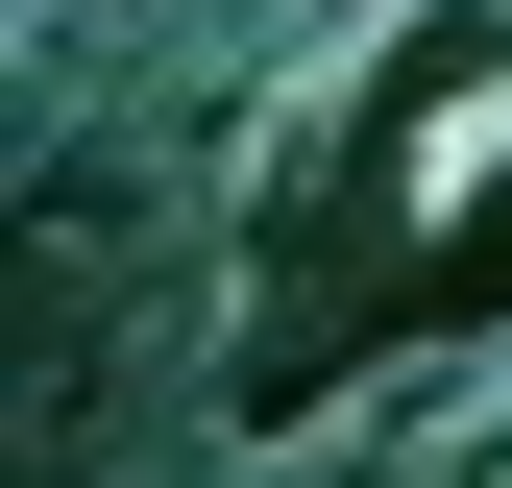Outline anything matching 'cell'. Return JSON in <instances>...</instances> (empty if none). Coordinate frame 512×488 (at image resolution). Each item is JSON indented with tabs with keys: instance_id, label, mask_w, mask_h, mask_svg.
<instances>
[{
	"instance_id": "1",
	"label": "cell",
	"mask_w": 512,
	"mask_h": 488,
	"mask_svg": "<svg viewBox=\"0 0 512 488\" xmlns=\"http://www.w3.org/2000/svg\"><path fill=\"white\" fill-rule=\"evenodd\" d=\"M488 49H512V0H439L391 74H366L342 171H317V196L269 220V342H244V415H269V440H293L317 391H366L391 342H488V318H512V171H488V196L439 220V244H391V171H415V122L464 98Z\"/></svg>"
}]
</instances>
